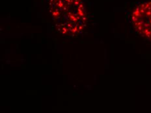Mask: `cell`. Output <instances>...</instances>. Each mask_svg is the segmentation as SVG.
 Returning a JSON list of instances; mask_svg holds the SVG:
<instances>
[{"instance_id": "obj_1", "label": "cell", "mask_w": 151, "mask_h": 113, "mask_svg": "<svg viewBox=\"0 0 151 113\" xmlns=\"http://www.w3.org/2000/svg\"><path fill=\"white\" fill-rule=\"evenodd\" d=\"M48 7L56 29L61 34L78 36L86 28L89 15L84 0H48Z\"/></svg>"}, {"instance_id": "obj_2", "label": "cell", "mask_w": 151, "mask_h": 113, "mask_svg": "<svg viewBox=\"0 0 151 113\" xmlns=\"http://www.w3.org/2000/svg\"><path fill=\"white\" fill-rule=\"evenodd\" d=\"M131 21L138 34L151 40V1L135 8L131 14Z\"/></svg>"}]
</instances>
